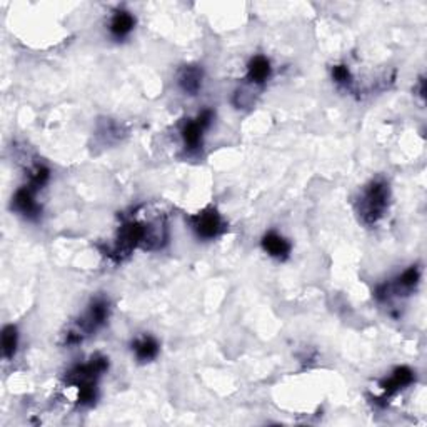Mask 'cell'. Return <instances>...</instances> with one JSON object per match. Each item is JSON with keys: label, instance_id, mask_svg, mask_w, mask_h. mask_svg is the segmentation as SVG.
<instances>
[{"label": "cell", "instance_id": "obj_12", "mask_svg": "<svg viewBox=\"0 0 427 427\" xmlns=\"http://www.w3.org/2000/svg\"><path fill=\"white\" fill-rule=\"evenodd\" d=\"M132 351L140 363H149V361L156 359L157 357L158 344L154 337L142 336L137 337V339L132 343Z\"/></svg>", "mask_w": 427, "mask_h": 427}, {"label": "cell", "instance_id": "obj_3", "mask_svg": "<svg viewBox=\"0 0 427 427\" xmlns=\"http://www.w3.org/2000/svg\"><path fill=\"white\" fill-rule=\"evenodd\" d=\"M109 317V302L105 299H96L89 307V311L80 317L75 327L65 336V343L67 344H79L82 343L84 337L91 336L96 332L100 325L105 324Z\"/></svg>", "mask_w": 427, "mask_h": 427}, {"label": "cell", "instance_id": "obj_9", "mask_svg": "<svg viewBox=\"0 0 427 427\" xmlns=\"http://www.w3.org/2000/svg\"><path fill=\"white\" fill-rule=\"evenodd\" d=\"M262 249L266 251L271 257L286 259L289 257V254H291V242L280 234L271 230V233H267L262 237Z\"/></svg>", "mask_w": 427, "mask_h": 427}, {"label": "cell", "instance_id": "obj_14", "mask_svg": "<svg viewBox=\"0 0 427 427\" xmlns=\"http://www.w3.org/2000/svg\"><path fill=\"white\" fill-rule=\"evenodd\" d=\"M332 77H334V80L337 84H343V85H349L352 80L351 72H349V69L345 67V65H336V67L332 69Z\"/></svg>", "mask_w": 427, "mask_h": 427}, {"label": "cell", "instance_id": "obj_8", "mask_svg": "<svg viewBox=\"0 0 427 427\" xmlns=\"http://www.w3.org/2000/svg\"><path fill=\"white\" fill-rule=\"evenodd\" d=\"M134 27H136V17L129 10L124 9L117 10L112 15L111 24H109V30H111L112 37H116L117 40L127 37L130 32L134 30Z\"/></svg>", "mask_w": 427, "mask_h": 427}, {"label": "cell", "instance_id": "obj_10", "mask_svg": "<svg viewBox=\"0 0 427 427\" xmlns=\"http://www.w3.org/2000/svg\"><path fill=\"white\" fill-rule=\"evenodd\" d=\"M272 74V67L267 57L255 55L252 57L249 65H247V80L255 85H262L269 80Z\"/></svg>", "mask_w": 427, "mask_h": 427}, {"label": "cell", "instance_id": "obj_6", "mask_svg": "<svg viewBox=\"0 0 427 427\" xmlns=\"http://www.w3.org/2000/svg\"><path fill=\"white\" fill-rule=\"evenodd\" d=\"M35 194H37V190L32 189L30 185L20 187L15 192L14 199H12V207L28 219H37L40 214V206L35 201Z\"/></svg>", "mask_w": 427, "mask_h": 427}, {"label": "cell", "instance_id": "obj_2", "mask_svg": "<svg viewBox=\"0 0 427 427\" xmlns=\"http://www.w3.org/2000/svg\"><path fill=\"white\" fill-rule=\"evenodd\" d=\"M389 184L384 181H372L365 187L363 197L357 204V212L365 226H374L384 217L389 206Z\"/></svg>", "mask_w": 427, "mask_h": 427}, {"label": "cell", "instance_id": "obj_4", "mask_svg": "<svg viewBox=\"0 0 427 427\" xmlns=\"http://www.w3.org/2000/svg\"><path fill=\"white\" fill-rule=\"evenodd\" d=\"M190 224H192L195 234L201 239H206V241H212V239L219 237L224 233V229H226L221 214L214 207H209V209L192 215Z\"/></svg>", "mask_w": 427, "mask_h": 427}, {"label": "cell", "instance_id": "obj_13", "mask_svg": "<svg viewBox=\"0 0 427 427\" xmlns=\"http://www.w3.org/2000/svg\"><path fill=\"white\" fill-rule=\"evenodd\" d=\"M19 334L14 325H6L2 331V354L6 359H12L17 352Z\"/></svg>", "mask_w": 427, "mask_h": 427}, {"label": "cell", "instance_id": "obj_5", "mask_svg": "<svg viewBox=\"0 0 427 427\" xmlns=\"http://www.w3.org/2000/svg\"><path fill=\"white\" fill-rule=\"evenodd\" d=\"M212 122V111H204L199 113L195 120H189L182 127V139H184L187 150H197L202 145V136L204 130L209 127Z\"/></svg>", "mask_w": 427, "mask_h": 427}, {"label": "cell", "instance_id": "obj_7", "mask_svg": "<svg viewBox=\"0 0 427 427\" xmlns=\"http://www.w3.org/2000/svg\"><path fill=\"white\" fill-rule=\"evenodd\" d=\"M202 79H204V74H202L201 67H197V65H185V67L179 72L177 82L185 93L195 96V93L201 91Z\"/></svg>", "mask_w": 427, "mask_h": 427}, {"label": "cell", "instance_id": "obj_1", "mask_svg": "<svg viewBox=\"0 0 427 427\" xmlns=\"http://www.w3.org/2000/svg\"><path fill=\"white\" fill-rule=\"evenodd\" d=\"M107 359L105 357H92L89 363L75 365L67 374V382L72 388L77 389V401L79 404L89 406L97 399V381L107 369Z\"/></svg>", "mask_w": 427, "mask_h": 427}, {"label": "cell", "instance_id": "obj_11", "mask_svg": "<svg viewBox=\"0 0 427 427\" xmlns=\"http://www.w3.org/2000/svg\"><path fill=\"white\" fill-rule=\"evenodd\" d=\"M414 381V372L409 367H397L392 372V376L389 379H384L381 382V388L384 389V396H392L397 390L404 389L406 385L412 384Z\"/></svg>", "mask_w": 427, "mask_h": 427}]
</instances>
